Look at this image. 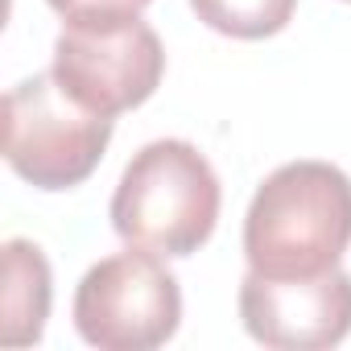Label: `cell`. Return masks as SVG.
<instances>
[{
	"instance_id": "1",
	"label": "cell",
	"mask_w": 351,
	"mask_h": 351,
	"mask_svg": "<svg viewBox=\"0 0 351 351\" xmlns=\"http://www.w3.org/2000/svg\"><path fill=\"white\" fill-rule=\"evenodd\" d=\"M351 244V178L330 161L273 169L244 215V256L265 277L339 269Z\"/></svg>"
},
{
	"instance_id": "2",
	"label": "cell",
	"mask_w": 351,
	"mask_h": 351,
	"mask_svg": "<svg viewBox=\"0 0 351 351\" xmlns=\"http://www.w3.org/2000/svg\"><path fill=\"white\" fill-rule=\"evenodd\" d=\"M219 178L191 141H153L120 173L112 195V228L120 240L161 252L191 256L219 223Z\"/></svg>"
},
{
	"instance_id": "3",
	"label": "cell",
	"mask_w": 351,
	"mask_h": 351,
	"mask_svg": "<svg viewBox=\"0 0 351 351\" xmlns=\"http://www.w3.org/2000/svg\"><path fill=\"white\" fill-rule=\"evenodd\" d=\"M112 141V120L79 104L54 71L21 79L5 95V161L38 191L87 182Z\"/></svg>"
},
{
	"instance_id": "4",
	"label": "cell",
	"mask_w": 351,
	"mask_h": 351,
	"mask_svg": "<svg viewBox=\"0 0 351 351\" xmlns=\"http://www.w3.org/2000/svg\"><path fill=\"white\" fill-rule=\"evenodd\" d=\"M50 71L79 104L112 120L141 108L157 91L165 75V50L141 13L75 17L54 38Z\"/></svg>"
},
{
	"instance_id": "5",
	"label": "cell",
	"mask_w": 351,
	"mask_h": 351,
	"mask_svg": "<svg viewBox=\"0 0 351 351\" xmlns=\"http://www.w3.org/2000/svg\"><path fill=\"white\" fill-rule=\"evenodd\" d=\"M182 322V289L149 248L91 265L75 289V330L99 351H153Z\"/></svg>"
},
{
	"instance_id": "6",
	"label": "cell",
	"mask_w": 351,
	"mask_h": 351,
	"mask_svg": "<svg viewBox=\"0 0 351 351\" xmlns=\"http://www.w3.org/2000/svg\"><path fill=\"white\" fill-rule=\"evenodd\" d=\"M244 330L277 351H322L351 335V277L343 269L310 277H265L240 281Z\"/></svg>"
},
{
	"instance_id": "7",
	"label": "cell",
	"mask_w": 351,
	"mask_h": 351,
	"mask_svg": "<svg viewBox=\"0 0 351 351\" xmlns=\"http://www.w3.org/2000/svg\"><path fill=\"white\" fill-rule=\"evenodd\" d=\"M50 318V265L38 244H5V343H38Z\"/></svg>"
},
{
	"instance_id": "8",
	"label": "cell",
	"mask_w": 351,
	"mask_h": 351,
	"mask_svg": "<svg viewBox=\"0 0 351 351\" xmlns=\"http://www.w3.org/2000/svg\"><path fill=\"white\" fill-rule=\"evenodd\" d=\"M203 25H211L223 38L240 42H261L281 34L293 21L298 0H191Z\"/></svg>"
},
{
	"instance_id": "9",
	"label": "cell",
	"mask_w": 351,
	"mask_h": 351,
	"mask_svg": "<svg viewBox=\"0 0 351 351\" xmlns=\"http://www.w3.org/2000/svg\"><path fill=\"white\" fill-rule=\"evenodd\" d=\"M46 5L66 21H75V17H104V13H141L149 0H46Z\"/></svg>"
},
{
	"instance_id": "10",
	"label": "cell",
	"mask_w": 351,
	"mask_h": 351,
	"mask_svg": "<svg viewBox=\"0 0 351 351\" xmlns=\"http://www.w3.org/2000/svg\"><path fill=\"white\" fill-rule=\"evenodd\" d=\"M347 5H351V0H347Z\"/></svg>"
}]
</instances>
